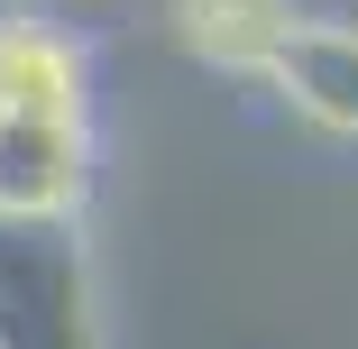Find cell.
I'll return each instance as SVG.
<instances>
[{
	"label": "cell",
	"instance_id": "1",
	"mask_svg": "<svg viewBox=\"0 0 358 349\" xmlns=\"http://www.w3.org/2000/svg\"><path fill=\"white\" fill-rule=\"evenodd\" d=\"M92 193V120H46V111H0V221L55 230Z\"/></svg>",
	"mask_w": 358,
	"mask_h": 349
},
{
	"label": "cell",
	"instance_id": "2",
	"mask_svg": "<svg viewBox=\"0 0 358 349\" xmlns=\"http://www.w3.org/2000/svg\"><path fill=\"white\" fill-rule=\"evenodd\" d=\"M266 92L322 138H358V28L349 19H294L266 64Z\"/></svg>",
	"mask_w": 358,
	"mask_h": 349
},
{
	"label": "cell",
	"instance_id": "3",
	"mask_svg": "<svg viewBox=\"0 0 358 349\" xmlns=\"http://www.w3.org/2000/svg\"><path fill=\"white\" fill-rule=\"evenodd\" d=\"M0 111H46V120H92V55L74 28H55L37 10L0 19Z\"/></svg>",
	"mask_w": 358,
	"mask_h": 349
},
{
	"label": "cell",
	"instance_id": "4",
	"mask_svg": "<svg viewBox=\"0 0 358 349\" xmlns=\"http://www.w3.org/2000/svg\"><path fill=\"white\" fill-rule=\"evenodd\" d=\"M294 19H303L294 0H175L184 55L211 64V74H239V83H266V64H275Z\"/></svg>",
	"mask_w": 358,
	"mask_h": 349
}]
</instances>
